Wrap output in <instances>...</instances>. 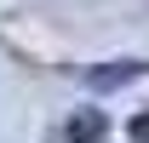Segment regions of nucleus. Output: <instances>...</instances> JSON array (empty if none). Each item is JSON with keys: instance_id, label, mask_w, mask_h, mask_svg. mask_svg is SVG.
<instances>
[{"instance_id": "1", "label": "nucleus", "mask_w": 149, "mask_h": 143, "mask_svg": "<svg viewBox=\"0 0 149 143\" xmlns=\"http://www.w3.org/2000/svg\"><path fill=\"white\" fill-rule=\"evenodd\" d=\"M143 69H149L143 57H115V63H103V69H92V74H86V86H97V92H115V86H132V80H138Z\"/></svg>"}, {"instance_id": "2", "label": "nucleus", "mask_w": 149, "mask_h": 143, "mask_svg": "<svg viewBox=\"0 0 149 143\" xmlns=\"http://www.w3.org/2000/svg\"><path fill=\"white\" fill-rule=\"evenodd\" d=\"M103 132H109V120H103V109H80V115L69 120V143H97Z\"/></svg>"}, {"instance_id": "3", "label": "nucleus", "mask_w": 149, "mask_h": 143, "mask_svg": "<svg viewBox=\"0 0 149 143\" xmlns=\"http://www.w3.org/2000/svg\"><path fill=\"white\" fill-rule=\"evenodd\" d=\"M132 143H149V115H138V120H132Z\"/></svg>"}]
</instances>
